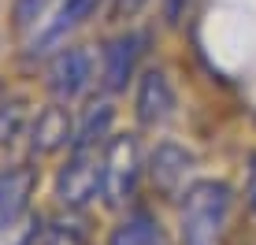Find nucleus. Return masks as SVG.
I'll use <instances>...</instances> for the list:
<instances>
[{
	"instance_id": "1",
	"label": "nucleus",
	"mask_w": 256,
	"mask_h": 245,
	"mask_svg": "<svg viewBox=\"0 0 256 245\" xmlns=\"http://www.w3.org/2000/svg\"><path fill=\"white\" fill-rule=\"evenodd\" d=\"M234 190L223 178H197L178 197L182 245H223L234 223Z\"/></svg>"
},
{
	"instance_id": "2",
	"label": "nucleus",
	"mask_w": 256,
	"mask_h": 245,
	"mask_svg": "<svg viewBox=\"0 0 256 245\" xmlns=\"http://www.w3.org/2000/svg\"><path fill=\"white\" fill-rule=\"evenodd\" d=\"M108 138L74 134V145L67 148V160L56 171V182H52L56 200L67 212H86L100 197V190H104V142Z\"/></svg>"
},
{
	"instance_id": "3",
	"label": "nucleus",
	"mask_w": 256,
	"mask_h": 245,
	"mask_svg": "<svg viewBox=\"0 0 256 245\" xmlns=\"http://www.w3.org/2000/svg\"><path fill=\"white\" fill-rule=\"evenodd\" d=\"M45 86L60 104L82 100L93 86H100V52L90 45H60L45 56Z\"/></svg>"
},
{
	"instance_id": "4",
	"label": "nucleus",
	"mask_w": 256,
	"mask_h": 245,
	"mask_svg": "<svg viewBox=\"0 0 256 245\" xmlns=\"http://www.w3.org/2000/svg\"><path fill=\"white\" fill-rule=\"evenodd\" d=\"M141 174H145V156H141L138 134H112L104 142V204L126 208L138 197Z\"/></svg>"
},
{
	"instance_id": "5",
	"label": "nucleus",
	"mask_w": 256,
	"mask_h": 245,
	"mask_svg": "<svg viewBox=\"0 0 256 245\" xmlns=\"http://www.w3.org/2000/svg\"><path fill=\"white\" fill-rule=\"evenodd\" d=\"M145 45L148 38L141 30H126V34H116L112 41H104L100 48V90L104 93H122L134 82Z\"/></svg>"
},
{
	"instance_id": "6",
	"label": "nucleus",
	"mask_w": 256,
	"mask_h": 245,
	"mask_svg": "<svg viewBox=\"0 0 256 245\" xmlns=\"http://www.w3.org/2000/svg\"><path fill=\"white\" fill-rule=\"evenodd\" d=\"M100 4L104 0H60V4L52 8V15L30 34V41H26V45H30V56H48V52H56L60 45H67V38L86 19H93Z\"/></svg>"
},
{
	"instance_id": "7",
	"label": "nucleus",
	"mask_w": 256,
	"mask_h": 245,
	"mask_svg": "<svg viewBox=\"0 0 256 245\" xmlns=\"http://www.w3.org/2000/svg\"><path fill=\"white\" fill-rule=\"evenodd\" d=\"M70 104H60L52 100L45 108H38L30 116V126H26V145H30V156H52L60 148H70L74 145V130L78 122L70 119Z\"/></svg>"
},
{
	"instance_id": "8",
	"label": "nucleus",
	"mask_w": 256,
	"mask_h": 245,
	"mask_svg": "<svg viewBox=\"0 0 256 245\" xmlns=\"http://www.w3.org/2000/svg\"><path fill=\"white\" fill-rule=\"evenodd\" d=\"M174 112H178V93H174L167 71H160V67L145 71L138 78V90H134V116H138V122L148 126V130H156V126H167V122L174 119Z\"/></svg>"
},
{
	"instance_id": "9",
	"label": "nucleus",
	"mask_w": 256,
	"mask_h": 245,
	"mask_svg": "<svg viewBox=\"0 0 256 245\" xmlns=\"http://www.w3.org/2000/svg\"><path fill=\"white\" fill-rule=\"evenodd\" d=\"M145 171H148L152 186L160 190L164 197H182V190L190 186L193 152H186V148L174 145V142H160V145L152 148V156H148Z\"/></svg>"
},
{
	"instance_id": "10",
	"label": "nucleus",
	"mask_w": 256,
	"mask_h": 245,
	"mask_svg": "<svg viewBox=\"0 0 256 245\" xmlns=\"http://www.w3.org/2000/svg\"><path fill=\"white\" fill-rule=\"evenodd\" d=\"M34 190H38V171L30 164H0V220L30 212Z\"/></svg>"
},
{
	"instance_id": "11",
	"label": "nucleus",
	"mask_w": 256,
	"mask_h": 245,
	"mask_svg": "<svg viewBox=\"0 0 256 245\" xmlns=\"http://www.w3.org/2000/svg\"><path fill=\"white\" fill-rule=\"evenodd\" d=\"M108 245H167L164 242V226L148 208H130L122 220L112 226Z\"/></svg>"
},
{
	"instance_id": "12",
	"label": "nucleus",
	"mask_w": 256,
	"mask_h": 245,
	"mask_svg": "<svg viewBox=\"0 0 256 245\" xmlns=\"http://www.w3.org/2000/svg\"><path fill=\"white\" fill-rule=\"evenodd\" d=\"M26 126H30V104L8 78H0V148L26 138Z\"/></svg>"
},
{
	"instance_id": "13",
	"label": "nucleus",
	"mask_w": 256,
	"mask_h": 245,
	"mask_svg": "<svg viewBox=\"0 0 256 245\" xmlns=\"http://www.w3.org/2000/svg\"><path fill=\"white\" fill-rule=\"evenodd\" d=\"M41 230H45V220L38 212H22V216H12V220H0V245H38Z\"/></svg>"
},
{
	"instance_id": "14",
	"label": "nucleus",
	"mask_w": 256,
	"mask_h": 245,
	"mask_svg": "<svg viewBox=\"0 0 256 245\" xmlns=\"http://www.w3.org/2000/svg\"><path fill=\"white\" fill-rule=\"evenodd\" d=\"M56 4H60V0H15V30L30 38V34L52 15Z\"/></svg>"
},
{
	"instance_id": "15",
	"label": "nucleus",
	"mask_w": 256,
	"mask_h": 245,
	"mask_svg": "<svg viewBox=\"0 0 256 245\" xmlns=\"http://www.w3.org/2000/svg\"><path fill=\"white\" fill-rule=\"evenodd\" d=\"M245 204L256 216V152L249 156V168H245Z\"/></svg>"
},
{
	"instance_id": "16",
	"label": "nucleus",
	"mask_w": 256,
	"mask_h": 245,
	"mask_svg": "<svg viewBox=\"0 0 256 245\" xmlns=\"http://www.w3.org/2000/svg\"><path fill=\"white\" fill-rule=\"evenodd\" d=\"M145 4H148V0H112V15L126 22V19H134V15H138Z\"/></svg>"
},
{
	"instance_id": "17",
	"label": "nucleus",
	"mask_w": 256,
	"mask_h": 245,
	"mask_svg": "<svg viewBox=\"0 0 256 245\" xmlns=\"http://www.w3.org/2000/svg\"><path fill=\"white\" fill-rule=\"evenodd\" d=\"M186 4H190V0H164V19L167 22H182V15H186Z\"/></svg>"
},
{
	"instance_id": "18",
	"label": "nucleus",
	"mask_w": 256,
	"mask_h": 245,
	"mask_svg": "<svg viewBox=\"0 0 256 245\" xmlns=\"http://www.w3.org/2000/svg\"><path fill=\"white\" fill-rule=\"evenodd\" d=\"M252 245H256V242H252Z\"/></svg>"
}]
</instances>
